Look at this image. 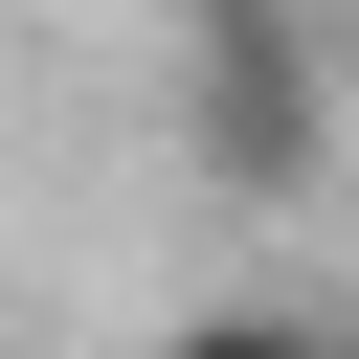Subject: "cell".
I'll return each instance as SVG.
<instances>
[{
	"label": "cell",
	"mask_w": 359,
	"mask_h": 359,
	"mask_svg": "<svg viewBox=\"0 0 359 359\" xmlns=\"http://www.w3.org/2000/svg\"><path fill=\"white\" fill-rule=\"evenodd\" d=\"M180 135H202V180H314V45L269 0H202L180 22Z\"/></svg>",
	"instance_id": "cell-1"
},
{
	"label": "cell",
	"mask_w": 359,
	"mask_h": 359,
	"mask_svg": "<svg viewBox=\"0 0 359 359\" xmlns=\"http://www.w3.org/2000/svg\"><path fill=\"white\" fill-rule=\"evenodd\" d=\"M157 359H359V337H314V314H202V337H157Z\"/></svg>",
	"instance_id": "cell-2"
}]
</instances>
